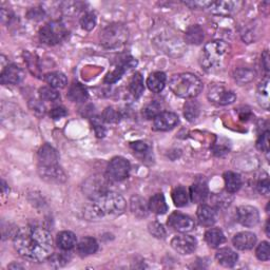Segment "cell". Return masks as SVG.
<instances>
[{
	"label": "cell",
	"mask_w": 270,
	"mask_h": 270,
	"mask_svg": "<svg viewBox=\"0 0 270 270\" xmlns=\"http://www.w3.org/2000/svg\"><path fill=\"white\" fill-rule=\"evenodd\" d=\"M14 246L19 255L28 261L43 262L52 254L53 241L45 228L31 225L16 231Z\"/></svg>",
	"instance_id": "6da1fadb"
},
{
	"label": "cell",
	"mask_w": 270,
	"mask_h": 270,
	"mask_svg": "<svg viewBox=\"0 0 270 270\" xmlns=\"http://www.w3.org/2000/svg\"><path fill=\"white\" fill-rule=\"evenodd\" d=\"M126 201L123 197L112 191H107L87 207L86 216L90 220H98L107 215H119L126 210Z\"/></svg>",
	"instance_id": "7a4b0ae2"
},
{
	"label": "cell",
	"mask_w": 270,
	"mask_h": 270,
	"mask_svg": "<svg viewBox=\"0 0 270 270\" xmlns=\"http://www.w3.org/2000/svg\"><path fill=\"white\" fill-rule=\"evenodd\" d=\"M169 87L176 96L193 98L199 95L203 90V82L192 73H180L171 77Z\"/></svg>",
	"instance_id": "3957f363"
},
{
	"label": "cell",
	"mask_w": 270,
	"mask_h": 270,
	"mask_svg": "<svg viewBox=\"0 0 270 270\" xmlns=\"http://www.w3.org/2000/svg\"><path fill=\"white\" fill-rule=\"evenodd\" d=\"M229 51V45L223 40H214L208 43L204 48L202 66L209 72L219 70L224 64Z\"/></svg>",
	"instance_id": "277c9868"
},
{
	"label": "cell",
	"mask_w": 270,
	"mask_h": 270,
	"mask_svg": "<svg viewBox=\"0 0 270 270\" xmlns=\"http://www.w3.org/2000/svg\"><path fill=\"white\" fill-rule=\"evenodd\" d=\"M68 36L66 26L58 20H53L39 31V39L43 44L48 46H55L64 41Z\"/></svg>",
	"instance_id": "5b68a950"
},
{
	"label": "cell",
	"mask_w": 270,
	"mask_h": 270,
	"mask_svg": "<svg viewBox=\"0 0 270 270\" xmlns=\"http://www.w3.org/2000/svg\"><path fill=\"white\" fill-rule=\"evenodd\" d=\"M128 30L120 25H112L100 33V44L107 49H116L127 43Z\"/></svg>",
	"instance_id": "8992f818"
},
{
	"label": "cell",
	"mask_w": 270,
	"mask_h": 270,
	"mask_svg": "<svg viewBox=\"0 0 270 270\" xmlns=\"http://www.w3.org/2000/svg\"><path fill=\"white\" fill-rule=\"evenodd\" d=\"M131 170L130 163L121 157H116L112 159V161L108 165L107 174L108 178L111 181L115 182H121L126 180Z\"/></svg>",
	"instance_id": "52a82bcc"
},
{
	"label": "cell",
	"mask_w": 270,
	"mask_h": 270,
	"mask_svg": "<svg viewBox=\"0 0 270 270\" xmlns=\"http://www.w3.org/2000/svg\"><path fill=\"white\" fill-rule=\"evenodd\" d=\"M208 98L210 101L217 103V105L226 106L234 102L236 99V95L234 94L233 91L226 89L222 85H214L209 89Z\"/></svg>",
	"instance_id": "ba28073f"
},
{
	"label": "cell",
	"mask_w": 270,
	"mask_h": 270,
	"mask_svg": "<svg viewBox=\"0 0 270 270\" xmlns=\"http://www.w3.org/2000/svg\"><path fill=\"white\" fill-rule=\"evenodd\" d=\"M168 225L173 230L181 233L189 232L193 230L194 228V222L191 217L178 211L170 214L168 219Z\"/></svg>",
	"instance_id": "9c48e42d"
},
{
	"label": "cell",
	"mask_w": 270,
	"mask_h": 270,
	"mask_svg": "<svg viewBox=\"0 0 270 270\" xmlns=\"http://www.w3.org/2000/svg\"><path fill=\"white\" fill-rule=\"evenodd\" d=\"M196 245L195 237L188 234L176 235L171 240V247L176 252L183 255L192 253L196 249Z\"/></svg>",
	"instance_id": "30bf717a"
},
{
	"label": "cell",
	"mask_w": 270,
	"mask_h": 270,
	"mask_svg": "<svg viewBox=\"0 0 270 270\" xmlns=\"http://www.w3.org/2000/svg\"><path fill=\"white\" fill-rule=\"evenodd\" d=\"M237 221L245 227H254L259 222L258 210L253 206L243 205L237 208Z\"/></svg>",
	"instance_id": "8fae6325"
},
{
	"label": "cell",
	"mask_w": 270,
	"mask_h": 270,
	"mask_svg": "<svg viewBox=\"0 0 270 270\" xmlns=\"http://www.w3.org/2000/svg\"><path fill=\"white\" fill-rule=\"evenodd\" d=\"M38 172L41 179L49 183L60 184L67 181V175L65 171L59 167L58 164L51 166H39Z\"/></svg>",
	"instance_id": "7c38bea8"
},
{
	"label": "cell",
	"mask_w": 270,
	"mask_h": 270,
	"mask_svg": "<svg viewBox=\"0 0 270 270\" xmlns=\"http://www.w3.org/2000/svg\"><path fill=\"white\" fill-rule=\"evenodd\" d=\"M25 71L22 68L16 65H9L4 68L0 81L3 85H18L25 79Z\"/></svg>",
	"instance_id": "4fadbf2b"
},
{
	"label": "cell",
	"mask_w": 270,
	"mask_h": 270,
	"mask_svg": "<svg viewBox=\"0 0 270 270\" xmlns=\"http://www.w3.org/2000/svg\"><path fill=\"white\" fill-rule=\"evenodd\" d=\"M180 119L173 112H161L153 119V127L158 131H169L178 126Z\"/></svg>",
	"instance_id": "5bb4252c"
},
{
	"label": "cell",
	"mask_w": 270,
	"mask_h": 270,
	"mask_svg": "<svg viewBox=\"0 0 270 270\" xmlns=\"http://www.w3.org/2000/svg\"><path fill=\"white\" fill-rule=\"evenodd\" d=\"M232 244L238 250H250L256 244V235L249 231L238 232L233 236Z\"/></svg>",
	"instance_id": "9a60e30c"
},
{
	"label": "cell",
	"mask_w": 270,
	"mask_h": 270,
	"mask_svg": "<svg viewBox=\"0 0 270 270\" xmlns=\"http://www.w3.org/2000/svg\"><path fill=\"white\" fill-rule=\"evenodd\" d=\"M196 215H197V220H199L201 225L206 226V227H210L214 225L217 220L216 209L209 205L202 204L199 208H197Z\"/></svg>",
	"instance_id": "2e32d148"
},
{
	"label": "cell",
	"mask_w": 270,
	"mask_h": 270,
	"mask_svg": "<svg viewBox=\"0 0 270 270\" xmlns=\"http://www.w3.org/2000/svg\"><path fill=\"white\" fill-rule=\"evenodd\" d=\"M38 160H39V166L57 165L59 155L53 147H51L50 145L46 144L38 151Z\"/></svg>",
	"instance_id": "e0dca14e"
},
{
	"label": "cell",
	"mask_w": 270,
	"mask_h": 270,
	"mask_svg": "<svg viewBox=\"0 0 270 270\" xmlns=\"http://www.w3.org/2000/svg\"><path fill=\"white\" fill-rule=\"evenodd\" d=\"M209 195V190H208V186L205 182H196L194 183L189 190V196L190 200L195 203V204H202L204 203L207 197Z\"/></svg>",
	"instance_id": "ac0fdd59"
},
{
	"label": "cell",
	"mask_w": 270,
	"mask_h": 270,
	"mask_svg": "<svg viewBox=\"0 0 270 270\" xmlns=\"http://www.w3.org/2000/svg\"><path fill=\"white\" fill-rule=\"evenodd\" d=\"M243 6V3L240 2H215L209 7L210 11L217 15H228L235 12L237 9Z\"/></svg>",
	"instance_id": "d6986e66"
},
{
	"label": "cell",
	"mask_w": 270,
	"mask_h": 270,
	"mask_svg": "<svg viewBox=\"0 0 270 270\" xmlns=\"http://www.w3.org/2000/svg\"><path fill=\"white\" fill-rule=\"evenodd\" d=\"M215 258H216V261L219 262V264H221L222 266L230 268L236 264L238 255L235 251L232 250V249L225 247V248H221L220 250L216 252Z\"/></svg>",
	"instance_id": "ffe728a7"
},
{
	"label": "cell",
	"mask_w": 270,
	"mask_h": 270,
	"mask_svg": "<svg viewBox=\"0 0 270 270\" xmlns=\"http://www.w3.org/2000/svg\"><path fill=\"white\" fill-rule=\"evenodd\" d=\"M56 244L61 250L69 251L77 245L76 235L71 231H61L57 234Z\"/></svg>",
	"instance_id": "44dd1931"
},
{
	"label": "cell",
	"mask_w": 270,
	"mask_h": 270,
	"mask_svg": "<svg viewBox=\"0 0 270 270\" xmlns=\"http://www.w3.org/2000/svg\"><path fill=\"white\" fill-rule=\"evenodd\" d=\"M98 250V243L95 238L87 236L81 238L77 244V252L80 256H88L94 254Z\"/></svg>",
	"instance_id": "7402d4cb"
},
{
	"label": "cell",
	"mask_w": 270,
	"mask_h": 270,
	"mask_svg": "<svg viewBox=\"0 0 270 270\" xmlns=\"http://www.w3.org/2000/svg\"><path fill=\"white\" fill-rule=\"evenodd\" d=\"M166 74L164 72H153L147 79V86L153 93H161L166 86Z\"/></svg>",
	"instance_id": "603a6c76"
},
{
	"label": "cell",
	"mask_w": 270,
	"mask_h": 270,
	"mask_svg": "<svg viewBox=\"0 0 270 270\" xmlns=\"http://www.w3.org/2000/svg\"><path fill=\"white\" fill-rule=\"evenodd\" d=\"M224 181H225L227 192L233 194L241 189L242 179L240 174H237L232 171H227L224 174Z\"/></svg>",
	"instance_id": "cb8c5ba5"
},
{
	"label": "cell",
	"mask_w": 270,
	"mask_h": 270,
	"mask_svg": "<svg viewBox=\"0 0 270 270\" xmlns=\"http://www.w3.org/2000/svg\"><path fill=\"white\" fill-rule=\"evenodd\" d=\"M148 206L149 210L155 214H165L168 211V205L166 203V199L163 193L154 194L150 199Z\"/></svg>",
	"instance_id": "d4e9b609"
},
{
	"label": "cell",
	"mask_w": 270,
	"mask_h": 270,
	"mask_svg": "<svg viewBox=\"0 0 270 270\" xmlns=\"http://www.w3.org/2000/svg\"><path fill=\"white\" fill-rule=\"evenodd\" d=\"M205 241L210 247L217 248L226 241V237L223 231L219 229V228H211V229L206 231Z\"/></svg>",
	"instance_id": "484cf974"
},
{
	"label": "cell",
	"mask_w": 270,
	"mask_h": 270,
	"mask_svg": "<svg viewBox=\"0 0 270 270\" xmlns=\"http://www.w3.org/2000/svg\"><path fill=\"white\" fill-rule=\"evenodd\" d=\"M88 91L85 88V86H82L79 82H74L69 89L68 92V97L70 100L74 102H82L88 99Z\"/></svg>",
	"instance_id": "4316f807"
},
{
	"label": "cell",
	"mask_w": 270,
	"mask_h": 270,
	"mask_svg": "<svg viewBox=\"0 0 270 270\" xmlns=\"http://www.w3.org/2000/svg\"><path fill=\"white\" fill-rule=\"evenodd\" d=\"M47 84L54 89H64L68 85L67 76L61 72H51L45 76Z\"/></svg>",
	"instance_id": "83f0119b"
},
{
	"label": "cell",
	"mask_w": 270,
	"mask_h": 270,
	"mask_svg": "<svg viewBox=\"0 0 270 270\" xmlns=\"http://www.w3.org/2000/svg\"><path fill=\"white\" fill-rule=\"evenodd\" d=\"M185 40L187 44L200 45L204 40V30L200 26H192L186 31Z\"/></svg>",
	"instance_id": "f1b7e54d"
},
{
	"label": "cell",
	"mask_w": 270,
	"mask_h": 270,
	"mask_svg": "<svg viewBox=\"0 0 270 270\" xmlns=\"http://www.w3.org/2000/svg\"><path fill=\"white\" fill-rule=\"evenodd\" d=\"M144 90H145L144 78H143V76H142L141 73L137 72V73H135L131 77V79H130V82H129V91H130L131 94L133 95V97L140 98L143 95Z\"/></svg>",
	"instance_id": "f546056e"
},
{
	"label": "cell",
	"mask_w": 270,
	"mask_h": 270,
	"mask_svg": "<svg viewBox=\"0 0 270 270\" xmlns=\"http://www.w3.org/2000/svg\"><path fill=\"white\" fill-rule=\"evenodd\" d=\"M189 192L185 187L178 186L172 191V201L176 207H184L189 203Z\"/></svg>",
	"instance_id": "4dcf8cb0"
},
{
	"label": "cell",
	"mask_w": 270,
	"mask_h": 270,
	"mask_svg": "<svg viewBox=\"0 0 270 270\" xmlns=\"http://www.w3.org/2000/svg\"><path fill=\"white\" fill-rule=\"evenodd\" d=\"M232 202V194L229 192H221L215 193L211 197L212 207L215 209H224L227 208Z\"/></svg>",
	"instance_id": "1f68e13d"
},
{
	"label": "cell",
	"mask_w": 270,
	"mask_h": 270,
	"mask_svg": "<svg viewBox=\"0 0 270 270\" xmlns=\"http://www.w3.org/2000/svg\"><path fill=\"white\" fill-rule=\"evenodd\" d=\"M149 206L141 196H133L131 199V211L139 217L147 216Z\"/></svg>",
	"instance_id": "d6a6232c"
},
{
	"label": "cell",
	"mask_w": 270,
	"mask_h": 270,
	"mask_svg": "<svg viewBox=\"0 0 270 270\" xmlns=\"http://www.w3.org/2000/svg\"><path fill=\"white\" fill-rule=\"evenodd\" d=\"M201 113L200 103L195 100H189L185 103L184 107V115L189 121H194L199 117Z\"/></svg>",
	"instance_id": "836d02e7"
},
{
	"label": "cell",
	"mask_w": 270,
	"mask_h": 270,
	"mask_svg": "<svg viewBox=\"0 0 270 270\" xmlns=\"http://www.w3.org/2000/svg\"><path fill=\"white\" fill-rule=\"evenodd\" d=\"M268 85H269V79L266 77L264 80H262L261 84L258 85L257 88V98L258 102L263 108L266 110L269 108V90H268Z\"/></svg>",
	"instance_id": "e575fe53"
},
{
	"label": "cell",
	"mask_w": 270,
	"mask_h": 270,
	"mask_svg": "<svg viewBox=\"0 0 270 270\" xmlns=\"http://www.w3.org/2000/svg\"><path fill=\"white\" fill-rule=\"evenodd\" d=\"M254 76H255L254 71L250 69H238L235 71V74H234L235 80L242 85L253 80Z\"/></svg>",
	"instance_id": "d590c367"
},
{
	"label": "cell",
	"mask_w": 270,
	"mask_h": 270,
	"mask_svg": "<svg viewBox=\"0 0 270 270\" xmlns=\"http://www.w3.org/2000/svg\"><path fill=\"white\" fill-rule=\"evenodd\" d=\"M39 96L46 101H55L59 98V93L52 87H43L39 89Z\"/></svg>",
	"instance_id": "8d00e7d4"
},
{
	"label": "cell",
	"mask_w": 270,
	"mask_h": 270,
	"mask_svg": "<svg viewBox=\"0 0 270 270\" xmlns=\"http://www.w3.org/2000/svg\"><path fill=\"white\" fill-rule=\"evenodd\" d=\"M80 26L86 31H91L96 26V16L92 12L86 13L80 18Z\"/></svg>",
	"instance_id": "74e56055"
},
{
	"label": "cell",
	"mask_w": 270,
	"mask_h": 270,
	"mask_svg": "<svg viewBox=\"0 0 270 270\" xmlns=\"http://www.w3.org/2000/svg\"><path fill=\"white\" fill-rule=\"evenodd\" d=\"M160 110H161L160 103L157 102V101H151L149 105H147L146 107H145L143 113H144V115L146 116L148 119H152V118L154 119L161 113Z\"/></svg>",
	"instance_id": "f35d334b"
},
{
	"label": "cell",
	"mask_w": 270,
	"mask_h": 270,
	"mask_svg": "<svg viewBox=\"0 0 270 270\" xmlns=\"http://www.w3.org/2000/svg\"><path fill=\"white\" fill-rule=\"evenodd\" d=\"M255 255L259 261H268L270 258V248L268 242H262L256 247Z\"/></svg>",
	"instance_id": "ab89813d"
},
{
	"label": "cell",
	"mask_w": 270,
	"mask_h": 270,
	"mask_svg": "<svg viewBox=\"0 0 270 270\" xmlns=\"http://www.w3.org/2000/svg\"><path fill=\"white\" fill-rule=\"evenodd\" d=\"M256 147L265 154L269 153V131H265L261 134L256 142Z\"/></svg>",
	"instance_id": "60d3db41"
},
{
	"label": "cell",
	"mask_w": 270,
	"mask_h": 270,
	"mask_svg": "<svg viewBox=\"0 0 270 270\" xmlns=\"http://www.w3.org/2000/svg\"><path fill=\"white\" fill-rule=\"evenodd\" d=\"M149 231L152 235L158 238H164L166 236V231L164 229L163 225L158 222H153L149 224Z\"/></svg>",
	"instance_id": "b9f144b4"
},
{
	"label": "cell",
	"mask_w": 270,
	"mask_h": 270,
	"mask_svg": "<svg viewBox=\"0 0 270 270\" xmlns=\"http://www.w3.org/2000/svg\"><path fill=\"white\" fill-rule=\"evenodd\" d=\"M49 259H50V262L53 265H55L56 267H61L69 262V258L64 253L51 254L49 256Z\"/></svg>",
	"instance_id": "7bdbcfd3"
},
{
	"label": "cell",
	"mask_w": 270,
	"mask_h": 270,
	"mask_svg": "<svg viewBox=\"0 0 270 270\" xmlns=\"http://www.w3.org/2000/svg\"><path fill=\"white\" fill-rule=\"evenodd\" d=\"M256 188H257V191L261 194H263V195H268L269 194L270 184H269V179H268L267 175L265 176L264 179H261L258 181Z\"/></svg>",
	"instance_id": "ee69618b"
},
{
	"label": "cell",
	"mask_w": 270,
	"mask_h": 270,
	"mask_svg": "<svg viewBox=\"0 0 270 270\" xmlns=\"http://www.w3.org/2000/svg\"><path fill=\"white\" fill-rule=\"evenodd\" d=\"M130 146L134 152H137V153L142 154V155L146 154L149 150L148 145L144 142H134V143H131Z\"/></svg>",
	"instance_id": "f6af8a7d"
},
{
	"label": "cell",
	"mask_w": 270,
	"mask_h": 270,
	"mask_svg": "<svg viewBox=\"0 0 270 270\" xmlns=\"http://www.w3.org/2000/svg\"><path fill=\"white\" fill-rule=\"evenodd\" d=\"M67 110L64 108V107H56L54 109H52L51 112H50V116L57 120V119H60L62 117H65L67 115Z\"/></svg>",
	"instance_id": "bcb514c9"
},
{
	"label": "cell",
	"mask_w": 270,
	"mask_h": 270,
	"mask_svg": "<svg viewBox=\"0 0 270 270\" xmlns=\"http://www.w3.org/2000/svg\"><path fill=\"white\" fill-rule=\"evenodd\" d=\"M103 120L107 122H113L117 120V113L112 108H107L103 112Z\"/></svg>",
	"instance_id": "7dc6e473"
},
{
	"label": "cell",
	"mask_w": 270,
	"mask_h": 270,
	"mask_svg": "<svg viewBox=\"0 0 270 270\" xmlns=\"http://www.w3.org/2000/svg\"><path fill=\"white\" fill-rule=\"evenodd\" d=\"M212 2H188L185 3L186 6L190 7L191 9H209Z\"/></svg>",
	"instance_id": "c3c4849f"
},
{
	"label": "cell",
	"mask_w": 270,
	"mask_h": 270,
	"mask_svg": "<svg viewBox=\"0 0 270 270\" xmlns=\"http://www.w3.org/2000/svg\"><path fill=\"white\" fill-rule=\"evenodd\" d=\"M262 62H263L265 71L268 72L269 71V54H268L267 50L264 52V54L262 55Z\"/></svg>",
	"instance_id": "681fc988"
},
{
	"label": "cell",
	"mask_w": 270,
	"mask_h": 270,
	"mask_svg": "<svg viewBox=\"0 0 270 270\" xmlns=\"http://www.w3.org/2000/svg\"><path fill=\"white\" fill-rule=\"evenodd\" d=\"M94 129L96 132V135L98 138H102L105 135V128H103L100 123H95L94 124Z\"/></svg>",
	"instance_id": "f907efd6"
},
{
	"label": "cell",
	"mask_w": 270,
	"mask_h": 270,
	"mask_svg": "<svg viewBox=\"0 0 270 270\" xmlns=\"http://www.w3.org/2000/svg\"><path fill=\"white\" fill-rule=\"evenodd\" d=\"M250 116H251V113L249 110H245V112L243 111V113H240V118L242 120H248Z\"/></svg>",
	"instance_id": "816d5d0a"
},
{
	"label": "cell",
	"mask_w": 270,
	"mask_h": 270,
	"mask_svg": "<svg viewBox=\"0 0 270 270\" xmlns=\"http://www.w3.org/2000/svg\"><path fill=\"white\" fill-rule=\"evenodd\" d=\"M266 233H267V235H270V233H269V222H267V224H266Z\"/></svg>",
	"instance_id": "f5cc1de1"
}]
</instances>
